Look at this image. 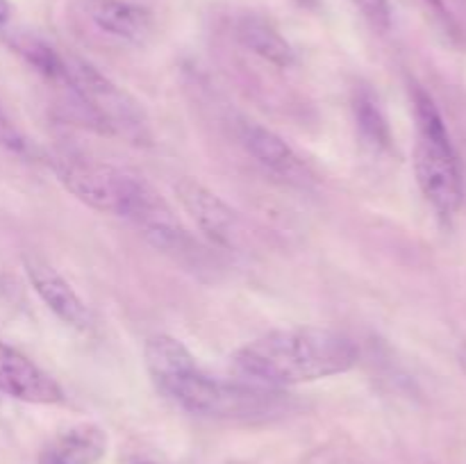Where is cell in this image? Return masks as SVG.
<instances>
[{
    "label": "cell",
    "instance_id": "277c9868",
    "mask_svg": "<svg viewBox=\"0 0 466 464\" xmlns=\"http://www.w3.org/2000/svg\"><path fill=\"white\" fill-rule=\"evenodd\" d=\"M414 176L419 189L440 217L451 218L462 205V171L446 123L435 100L423 89H414Z\"/></svg>",
    "mask_w": 466,
    "mask_h": 464
},
{
    "label": "cell",
    "instance_id": "ffe728a7",
    "mask_svg": "<svg viewBox=\"0 0 466 464\" xmlns=\"http://www.w3.org/2000/svg\"><path fill=\"white\" fill-rule=\"evenodd\" d=\"M300 3H314V0H300Z\"/></svg>",
    "mask_w": 466,
    "mask_h": 464
},
{
    "label": "cell",
    "instance_id": "6da1fadb",
    "mask_svg": "<svg viewBox=\"0 0 466 464\" xmlns=\"http://www.w3.org/2000/svg\"><path fill=\"white\" fill-rule=\"evenodd\" d=\"M50 166L64 189L71 191L80 203L96 212L132 221L162 253L177 255L194 248V241L167 200L144 177L112 164L73 155H57L50 159Z\"/></svg>",
    "mask_w": 466,
    "mask_h": 464
},
{
    "label": "cell",
    "instance_id": "44dd1931",
    "mask_svg": "<svg viewBox=\"0 0 466 464\" xmlns=\"http://www.w3.org/2000/svg\"><path fill=\"white\" fill-rule=\"evenodd\" d=\"M137 464H150V462H137Z\"/></svg>",
    "mask_w": 466,
    "mask_h": 464
},
{
    "label": "cell",
    "instance_id": "5b68a950",
    "mask_svg": "<svg viewBox=\"0 0 466 464\" xmlns=\"http://www.w3.org/2000/svg\"><path fill=\"white\" fill-rule=\"evenodd\" d=\"M59 85L71 91L82 112L100 130L127 136L137 144L148 139L144 109L139 103L126 89L103 76L94 64L71 55L64 57V77Z\"/></svg>",
    "mask_w": 466,
    "mask_h": 464
},
{
    "label": "cell",
    "instance_id": "3957f363",
    "mask_svg": "<svg viewBox=\"0 0 466 464\" xmlns=\"http://www.w3.org/2000/svg\"><path fill=\"white\" fill-rule=\"evenodd\" d=\"M155 387L177 408L198 417L255 419L282 408V391L250 382H223L198 367L191 350L171 335H153L144 346Z\"/></svg>",
    "mask_w": 466,
    "mask_h": 464
},
{
    "label": "cell",
    "instance_id": "2e32d148",
    "mask_svg": "<svg viewBox=\"0 0 466 464\" xmlns=\"http://www.w3.org/2000/svg\"><path fill=\"white\" fill-rule=\"evenodd\" d=\"M39 464H64V462H62V459L57 458V455L53 453V450H46V453L41 455Z\"/></svg>",
    "mask_w": 466,
    "mask_h": 464
},
{
    "label": "cell",
    "instance_id": "9a60e30c",
    "mask_svg": "<svg viewBox=\"0 0 466 464\" xmlns=\"http://www.w3.org/2000/svg\"><path fill=\"white\" fill-rule=\"evenodd\" d=\"M360 7V12L364 14L369 23H371L376 30L385 32L391 25V7L390 0H353Z\"/></svg>",
    "mask_w": 466,
    "mask_h": 464
},
{
    "label": "cell",
    "instance_id": "d6986e66",
    "mask_svg": "<svg viewBox=\"0 0 466 464\" xmlns=\"http://www.w3.org/2000/svg\"><path fill=\"white\" fill-rule=\"evenodd\" d=\"M428 3H431L435 9H440V12H444V5H441V0H428Z\"/></svg>",
    "mask_w": 466,
    "mask_h": 464
},
{
    "label": "cell",
    "instance_id": "4fadbf2b",
    "mask_svg": "<svg viewBox=\"0 0 466 464\" xmlns=\"http://www.w3.org/2000/svg\"><path fill=\"white\" fill-rule=\"evenodd\" d=\"M107 449V435L94 423H80L57 439L53 450L64 464H96Z\"/></svg>",
    "mask_w": 466,
    "mask_h": 464
},
{
    "label": "cell",
    "instance_id": "52a82bcc",
    "mask_svg": "<svg viewBox=\"0 0 466 464\" xmlns=\"http://www.w3.org/2000/svg\"><path fill=\"white\" fill-rule=\"evenodd\" d=\"M23 267H25L32 289L59 321L76 330H86L91 326V312L86 303L53 264L46 262L39 255H25Z\"/></svg>",
    "mask_w": 466,
    "mask_h": 464
},
{
    "label": "cell",
    "instance_id": "8992f818",
    "mask_svg": "<svg viewBox=\"0 0 466 464\" xmlns=\"http://www.w3.org/2000/svg\"><path fill=\"white\" fill-rule=\"evenodd\" d=\"M176 196L182 209L196 221V226L217 246L232 248L241 237V223L235 209L196 177H182L176 182Z\"/></svg>",
    "mask_w": 466,
    "mask_h": 464
},
{
    "label": "cell",
    "instance_id": "e0dca14e",
    "mask_svg": "<svg viewBox=\"0 0 466 464\" xmlns=\"http://www.w3.org/2000/svg\"><path fill=\"white\" fill-rule=\"evenodd\" d=\"M9 16H12V7L7 0H0V23H7Z\"/></svg>",
    "mask_w": 466,
    "mask_h": 464
},
{
    "label": "cell",
    "instance_id": "7c38bea8",
    "mask_svg": "<svg viewBox=\"0 0 466 464\" xmlns=\"http://www.w3.org/2000/svg\"><path fill=\"white\" fill-rule=\"evenodd\" d=\"M353 114L355 126H358V135L367 148L382 153L391 146L390 126L382 114L380 103H378L376 94L369 86H358L353 94Z\"/></svg>",
    "mask_w": 466,
    "mask_h": 464
},
{
    "label": "cell",
    "instance_id": "5bb4252c",
    "mask_svg": "<svg viewBox=\"0 0 466 464\" xmlns=\"http://www.w3.org/2000/svg\"><path fill=\"white\" fill-rule=\"evenodd\" d=\"M14 45L27 59V64H32L41 76L53 82H62L64 55H59L53 45H48L41 39H35V36H21Z\"/></svg>",
    "mask_w": 466,
    "mask_h": 464
},
{
    "label": "cell",
    "instance_id": "7a4b0ae2",
    "mask_svg": "<svg viewBox=\"0 0 466 464\" xmlns=\"http://www.w3.org/2000/svg\"><path fill=\"white\" fill-rule=\"evenodd\" d=\"M358 359V346L344 332L300 326L248 341L232 355L230 368L241 382L280 389L339 376L350 371Z\"/></svg>",
    "mask_w": 466,
    "mask_h": 464
},
{
    "label": "cell",
    "instance_id": "9c48e42d",
    "mask_svg": "<svg viewBox=\"0 0 466 464\" xmlns=\"http://www.w3.org/2000/svg\"><path fill=\"white\" fill-rule=\"evenodd\" d=\"M241 141H244L246 150L255 157V162L262 164L273 176L282 177L289 185H312L314 176L309 173L308 164L273 130L258 126V123H246L244 130H241Z\"/></svg>",
    "mask_w": 466,
    "mask_h": 464
},
{
    "label": "cell",
    "instance_id": "30bf717a",
    "mask_svg": "<svg viewBox=\"0 0 466 464\" xmlns=\"http://www.w3.org/2000/svg\"><path fill=\"white\" fill-rule=\"evenodd\" d=\"M86 14L103 32L132 44H141L153 30L148 9L127 0H86Z\"/></svg>",
    "mask_w": 466,
    "mask_h": 464
},
{
    "label": "cell",
    "instance_id": "ac0fdd59",
    "mask_svg": "<svg viewBox=\"0 0 466 464\" xmlns=\"http://www.w3.org/2000/svg\"><path fill=\"white\" fill-rule=\"evenodd\" d=\"M458 364H460V367H462V371L466 373V344L460 346V350H458Z\"/></svg>",
    "mask_w": 466,
    "mask_h": 464
},
{
    "label": "cell",
    "instance_id": "8fae6325",
    "mask_svg": "<svg viewBox=\"0 0 466 464\" xmlns=\"http://www.w3.org/2000/svg\"><path fill=\"white\" fill-rule=\"evenodd\" d=\"M237 36L246 48L253 50L267 62L276 64V66L287 68L296 62V53L289 41L264 18L244 16L237 25Z\"/></svg>",
    "mask_w": 466,
    "mask_h": 464
},
{
    "label": "cell",
    "instance_id": "ba28073f",
    "mask_svg": "<svg viewBox=\"0 0 466 464\" xmlns=\"http://www.w3.org/2000/svg\"><path fill=\"white\" fill-rule=\"evenodd\" d=\"M0 391L32 405L62 403V387L21 350L0 341Z\"/></svg>",
    "mask_w": 466,
    "mask_h": 464
}]
</instances>
